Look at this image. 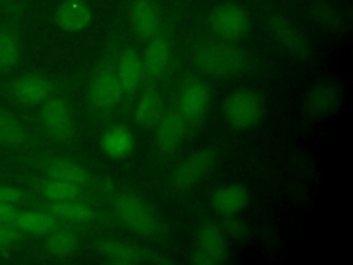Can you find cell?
<instances>
[{
  "label": "cell",
  "instance_id": "obj_1",
  "mask_svg": "<svg viewBox=\"0 0 353 265\" xmlns=\"http://www.w3.org/2000/svg\"><path fill=\"white\" fill-rule=\"evenodd\" d=\"M194 66L214 79H232L243 72L247 63L245 52L228 41H201L192 54Z\"/></svg>",
  "mask_w": 353,
  "mask_h": 265
},
{
  "label": "cell",
  "instance_id": "obj_2",
  "mask_svg": "<svg viewBox=\"0 0 353 265\" xmlns=\"http://www.w3.org/2000/svg\"><path fill=\"white\" fill-rule=\"evenodd\" d=\"M112 207L117 219L132 233L153 237L161 232V219L139 195L120 192L114 196Z\"/></svg>",
  "mask_w": 353,
  "mask_h": 265
},
{
  "label": "cell",
  "instance_id": "obj_3",
  "mask_svg": "<svg viewBox=\"0 0 353 265\" xmlns=\"http://www.w3.org/2000/svg\"><path fill=\"white\" fill-rule=\"evenodd\" d=\"M223 117L234 130L255 127L265 110L262 97L250 88H239L230 92L223 101Z\"/></svg>",
  "mask_w": 353,
  "mask_h": 265
},
{
  "label": "cell",
  "instance_id": "obj_4",
  "mask_svg": "<svg viewBox=\"0 0 353 265\" xmlns=\"http://www.w3.org/2000/svg\"><path fill=\"white\" fill-rule=\"evenodd\" d=\"M207 25L219 40L234 43L247 36L251 19L244 7L225 1L211 10L207 18Z\"/></svg>",
  "mask_w": 353,
  "mask_h": 265
},
{
  "label": "cell",
  "instance_id": "obj_5",
  "mask_svg": "<svg viewBox=\"0 0 353 265\" xmlns=\"http://www.w3.org/2000/svg\"><path fill=\"white\" fill-rule=\"evenodd\" d=\"M97 251L110 264L117 265H135V264H171V259L164 254L139 246L119 240V239H101L95 243Z\"/></svg>",
  "mask_w": 353,
  "mask_h": 265
},
{
  "label": "cell",
  "instance_id": "obj_6",
  "mask_svg": "<svg viewBox=\"0 0 353 265\" xmlns=\"http://www.w3.org/2000/svg\"><path fill=\"white\" fill-rule=\"evenodd\" d=\"M39 119L46 134L57 142H68L74 132V120L69 104L61 97H50L41 104Z\"/></svg>",
  "mask_w": 353,
  "mask_h": 265
},
{
  "label": "cell",
  "instance_id": "obj_7",
  "mask_svg": "<svg viewBox=\"0 0 353 265\" xmlns=\"http://www.w3.org/2000/svg\"><path fill=\"white\" fill-rule=\"evenodd\" d=\"M211 102L208 84L196 76L183 80L178 94V113L186 123H200Z\"/></svg>",
  "mask_w": 353,
  "mask_h": 265
},
{
  "label": "cell",
  "instance_id": "obj_8",
  "mask_svg": "<svg viewBox=\"0 0 353 265\" xmlns=\"http://www.w3.org/2000/svg\"><path fill=\"white\" fill-rule=\"evenodd\" d=\"M268 30L273 40L292 58L305 61L310 58V46L298 26L283 14H273L268 19Z\"/></svg>",
  "mask_w": 353,
  "mask_h": 265
},
{
  "label": "cell",
  "instance_id": "obj_9",
  "mask_svg": "<svg viewBox=\"0 0 353 265\" xmlns=\"http://www.w3.org/2000/svg\"><path fill=\"white\" fill-rule=\"evenodd\" d=\"M216 155L211 149H200L186 156L171 175L172 185L178 189H190L197 185L214 167Z\"/></svg>",
  "mask_w": 353,
  "mask_h": 265
},
{
  "label": "cell",
  "instance_id": "obj_10",
  "mask_svg": "<svg viewBox=\"0 0 353 265\" xmlns=\"http://www.w3.org/2000/svg\"><path fill=\"white\" fill-rule=\"evenodd\" d=\"M52 81L41 75L19 76L10 84V94L22 105H39L51 97Z\"/></svg>",
  "mask_w": 353,
  "mask_h": 265
},
{
  "label": "cell",
  "instance_id": "obj_11",
  "mask_svg": "<svg viewBox=\"0 0 353 265\" xmlns=\"http://www.w3.org/2000/svg\"><path fill=\"white\" fill-rule=\"evenodd\" d=\"M123 91L116 73L109 69L99 70L91 80L88 87V99L91 105L99 110L114 108L121 99Z\"/></svg>",
  "mask_w": 353,
  "mask_h": 265
},
{
  "label": "cell",
  "instance_id": "obj_12",
  "mask_svg": "<svg viewBox=\"0 0 353 265\" xmlns=\"http://www.w3.org/2000/svg\"><path fill=\"white\" fill-rule=\"evenodd\" d=\"M188 123L178 113V110H168L163 113L161 119L156 124V148L163 155L174 153L182 144L186 134Z\"/></svg>",
  "mask_w": 353,
  "mask_h": 265
},
{
  "label": "cell",
  "instance_id": "obj_13",
  "mask_svg": "<svg viewBox=\"0 0 353 265\" xmlns=\"http://www.w3.org/2000/svg\"><path fill=\"white\" fill-rule=\"evenodd\" d=\"M342 101L339 88L328 81L314 84L305 97L303 109L307 116H328L338 110Z\"/></svg>",
  "mask_w": 353,
  "mask_h": 265
},
{
  "label": "cell",
  "instance_id": "obj_14",
  "mask_svg": "<svg viewBox=\"0 0 353 265\" xmlns=\"http://www.w3.org/2000/svg\"><path fill=\"white\" fill-rule=\"evenodd\" d=\"M197 248L205 253L215 265L223 264L229 258V246L221 226L212 221L203 222L196 232Z\"/></svg>",
  "mask_w": 353,
  "mask_h": 265
},
{
  "label": "cell",
  "instance_id": "obj_15",
  "mask_svg": "<svg viewBox=\"0 0 353 265\" xmlns=\"http://www.w3.org/2000/svg\"><path fill=\"white\" fill-rule=\"evenodd\" d=\"M54 19L65 32H80L91 23L92 11L84 0H63L57 7Z\"/></svg>",
  "mask_w": 353,
  "mask_h": 265
},
{
  "label": "cell",
  "instance_id": "obj_16",
  "mask_svg": "<svg viewBox=\"0 0 353 265\" xmlns=\"http://www.w3.org/2000/svg\"><path fill=\"white\" fill-rule=\"evenodd\" d=\"M250 195L245 186L240 184H229L219 186L211 195V206L222 217L237 215L248 204Z\"/></svg>",
  "mask_w": 353,
  "mask_h": 265
},
{
  "label": "cell",
  "instance_id": "obj_17",
  "mask_svg": "<svg viewBox=\"0 0 353 265\" xmlns=\"http://www.w3.org/2000/svg\"><path fill=\"white\" fill-rule=\"evenodd\" d=\"M163 110L164 102L161 92L154 87H149L143 91L135 106L134 120L141 128H154L163 116Z\"/></svg>",
  "mask_w": 353,
  "mask_h": 265
},
{
  "label": "cell",
  "instance_id": "obj_18",
  "mask_svg": "<svg viewBox=\"0 0 353 265\" xmlns=\"http://www.w3.org/2000/svg\"><path fill=\"white\" fill-rule=\"evenodd\" d=\"M171 47L164 36H152L143 52V70L152 79L161 76L170 63Z\"/></svg>",
  "mask_w": 353,
  "mask_h": 265
},
{
  "label": "cell",
  "instance_id": "obj_19",
  "mask_svg": "<svg viewBox=\"0 0 353 265\" xmlns=\"http://www.w3.org/2000/svg\"><path fill=\"white\" fill-rule=\"evenodd\" d=\"M39 164H40V168L51 178L68 181L79 186H83L88 182L87 170L81 164L70 159L48 157L41 160Z\"/></svg>",
  "mask_w": 353,
  "mask_h": 265
},
{
  "label": "cell",
  "instance_id": "obj_20",
  "mask_svg": "<svg viewBox=\"0 0 353 265\" xmlns=\"http://www.w3.org/2000/svg\"><path fill=\"white\" fill-rule=\"evenodd\" d=\"M130 21L141 39H150L159 28V14L150 0H134L130 8Z\"/></svg>",
  "mask_w": 353,
  "mask_h": 265
},
{
  "label": "cell",
  "instance_id": "obj_21",
  "mask_svg": "<svg viewBox=\"0 0 353 265\" xmlns=\"http://www.w3.org/2000/svg\"><path fill=\"white\" fill-rule=\"evenodd\" d=\"M143 65L142 58L132 48H125L119 59L117 65V80L120 83L121 91L125 94H132L142 79Z\"/></svg>",
  "mask_w": 353,
  "mask_h": 265
},
{
  "label": "cell",
  "instance_id": "obj_22",
  "mask_svg": "<svg viewBox=\"0 0 353 265\" xmlns=\"http://www.w3.org/2000/svg\"><path fill=\"white\" fill-rule=\"evenodd\" d=\"M101 148L110 159H124L134 149V137L127 127L112 126L103 132Z\"/></svg>",
  "mask_w": 353,
  "mask_h": 265
},
{
  "label": "cell",
  "instance_id": "obj_23",
  "mask_svg": "<svg viewBox=\"0 0 353 265\" xmlns=\"http://www.w3.org/2000/svg\"><path fill=\"white\" fill-rule=\"evenodd\" d=\"M18 230H23L30 235H47L57 226V217L43 211H18V215L12 224Z\"/></svg>",
  "mask_w": 353,
  "mask_h": 265
},
{
  "label": "cell",
  "instance_id": "obj_24",
  "mask_svg": "<svg viewBox=\"0 0 353 265\" xmlns=\"http://www.w3.org/2000/svg\"><path fill=\"white\" fill-rule=\"evenodd\" d=\"M29 141V134L23 124L6 108L0 106V145L18 148Z\"/></svg>",
  "mask_w": 353,
  "mask_h": 265
},
{
  "label": "cell",
  "instance_id": "obj_25",
  "mask_svg": "<svg viewBox=\"0 0 353 265\" xmlns=\"http://www.w3.org/2000/svg\"><path fill=\"white\" fill-rule=\"evenodd\" d=\"M79 248V237L69 229H52L44 240V250L55 258H66L73 255Z\"/></svg>",
  "mask_w": 353,
  "mask_h": 265
},
{
  "label": "cell",
  "instance_id": "obj_26",
  "mask_svg": "<svg viewBox=\"0 0 353 265\" xmlns=\"http://www.w3.org/2000/svg\"><path fill=\"white\" fill-rule=\"evenodd\" d=\"M21 59V40L12 28H0V73L11 70Z\"/></svg>",
  "mask_w": 353,
  "mask_h": 265
},
{
  "label": "cell",
  "instance_id": "obj_27",
  "mask_svg": "<svg viewBox=\"0 0 353 265\" xmlns=\"http://www.w3.org/2000/svg\"><path fill=\"white\" fill-rule=\"evenodd\" d=\"M46 211L57 218L74 222H88L94 215L91 207L74 200L52 202L46 207Z\"/></svg>",
  "mask_w": 353,
  "mask_h": 265
},
{
  "label": "cell",
  "instance_id": "obj_28",
  "mask_svg": "<svg viewBox=\"0 0 353 265\" xmlns=\"http://www.w3.org/2000/svg\"><path fill=\"white\" fill-rule=\"evenodd\" d=\"M37 186H39V190L43 193V196L47 197L50 202L74 200L81 192V186L68 181L58 179V178H51V177H48L47 179H43Z\"/></svg>",
  "mask_w": 353,
  "mask_h": 265
},
{
  "label": "cell",
  "instance_id": "obj_29",
  "mask_svg": "<svg viewBox=\"0 0 353 265\" xmlns=\"http://www.w3.org/2000/svg\"><path fill=\"white\" fill-rule=\"evenodd\" d=\"M310 14L319 25H323L330 30H338L341 28V15L338 10L328 3L319 1L313 4L310 8Z\"/></svg>",
  "mask_w": 353,
  "mask_h": 265
},
{
  "label": "cell",
  "instance_id": "obj_30",
  "mask_svg": "<svg viewBox=\"0 0 353 265\" xmlns=\"http://www.w3.org/2000/svg\"><path fill=\"white\" fill-rule=\"evenodd\" d=\"M219 226L225 233V236L233 240H244L248 236L247 224L237 215L222 217V222Z\"/></svg>",
  "mask_w": 353,
  "mask_h": 265
},
{
  "label": "cell",
  "instance_id": "obj_31",
  "mask_svg": "<svg viewBox=\"0 0 353 265\" xmlns=\"http://www.w3.org/2000/svg\"><path fill=\"white\" fill-rule=\"evenodd\" d=\"M25 197V192L14 188V186H6V185H0V203H19L22 202Z\"/></svg>",
  "mask_w": 353,
  "mask_h": 265
},
{
  "label": "cell",
  "instance_id": "obj_32",
  "mask_svg": "<svg viewBox=\"0 0 353 265\" xmlns=\"http://www.w3.org/2000/svg\"><path fill=\"white\" fill-rule=\"evenodd\" d=\"M18 229L8 224H0V247L11 246L18 239Z\"/></svg>",
  "mask_w": 353,
  "mask_h": 265
},
{
  "label": "cell",
  "instance_id": "obj_33",
  "mask_svg": "<svg viewBox=\"0 0 353 265\" xmlns=\"http://www.w3.org/2000/svg\"><path fill=\"white\" fill-rule=\"evenodd\" d=\"M19 208L11 203H0V224L12 225Z\"/></svg>",
  "mask_w": 353,
  "mask_h": 265
},
{
  "label": "cell",
  "instance_id": "obj_34",
  "mask_svg": "<svg viewBox=\"0 0 353 265\" xmlns=\"http://www.w3.org/2000/svg\"><path fill=\"white\" fill-rule=\"evenodd\" d=\"M189 262L193 265H215L214 261L201 250H199L197 247L192 251L190 257H189Z\"/></svg>",
  "mask_w": 353,
  "mask_h": 265
},
{
  "label": "cell",
  "instance_id": "obj_35",
  "mask_svg": "<svg viewBox=\"0 0 353 265\" xmlns=\"http://www.w3.org/2000/svg\"><path fill=\"white\" fill-rule=\"evenodd\" d=\"M0 1H3V0H0Z\"/></svg>",
  "mask_w": 353,
  "mask_h": 265
}]
</instances>
